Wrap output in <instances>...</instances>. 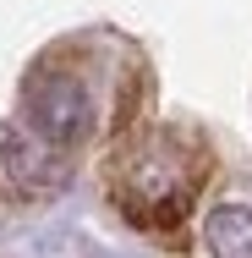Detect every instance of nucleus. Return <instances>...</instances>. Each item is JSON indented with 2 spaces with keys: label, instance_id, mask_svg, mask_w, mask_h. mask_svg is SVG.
<instances>
[{
  "label": "nucleus",
  "instance_id": "1",
  "mask_svg": "<svg viewBox=\"0 0 252 258\" xmlns=\"http://www.w3.org/2000/svg\"><path fill=\"white\" fill-rule=\"evenodd\" d=\"M198 181H203V165H192V159L181 154V143H176L170 132H159L148 143H137L132 154H121L115 198H121V209H126L137 225L164 231V225H176V220L187 214Z\"/></svg>",
  "mask_w": 252,
  "mask_h": 258
},
{
  "label": "nucleus",
  "instance_id": "2",
  "mask_svg": "<svg viewBox=\"0 0 252 258\" xmlns=\"http://www.w3.org/2000/svg\"><path fill=\"white\" fill-rule=\"evenodd\" d=\"M22 115L50 149H77L94 138V94L66 66H39L22 83Z\"/></svg>",
  "mask_w": 252,
  "mask_h": 258
},
{
  "label": "nucleus",
  "instance_id": "3",
  "mask_svg": "<svg viewBox=\"0 0 252 258\" xmlns=\"http://www.w3.org/2000/svg\"><path fill=\"white\" fill-rule=\"evenodd\" d=\"M60 149H50L33 126H0V181L6 187H17V192H50V187H60Z\"/></svg>",
  "mask_w": 252,
  "mask_h": 258
},
{
  "label": "nucleus",
  "instance_id": "4",
  "mask_svg": "<svg viewBox=\"0 0 252 258\" xmlns=\"http://www.w3.org/2000/svg\"><path fill=\"white\" fill-rule=\"evenodd\" d=\"M208 258H252V204H214L203 214Z\"/></svg>",
  "mask_w": 252,
  "mask_h": 258
}]
</instances>
